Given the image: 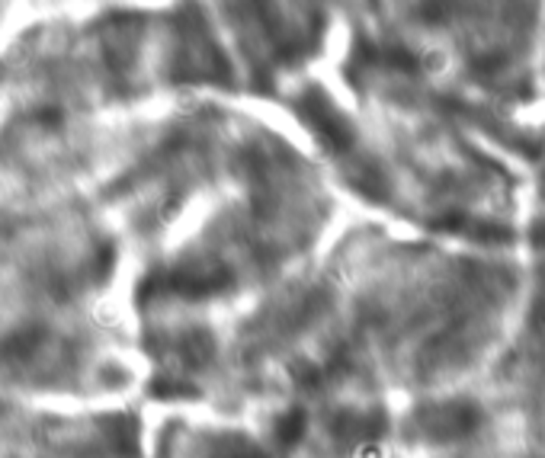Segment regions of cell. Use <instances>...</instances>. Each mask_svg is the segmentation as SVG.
I'll return each mask as SVG.
<instances>
[{"mask_svg": "<svg viewBox=\"0 0 545 458\" xmlns=\"http://www.w3.org/2000/svg\"><path fill=\"white\" fill-rule=\"evenodd\" d=\"M186 391H190V385L183 378H157L154 385H151L154 398H183Z\"/></svg>", "mask_w": 545, "mask_h": 458, "instance_id": "5", "label": "cell"}, {"mask_svg": "<svg viewBox=\"0 0 545 458\" xmlns=\"http://www.w3.org/2000/svg\"><path fill=\"white\" fill-rule=\"evenodd\" d=\"M478 407L469 401H443V404H433V407H427L417 417V423H421L423 436H430V439L437 442H453V439H462V436H469L475 426H478Z\"/></svg>", "mask_w": 545, "mask_h": 458, "instance_id": "1", "label": "cell"}, {"mask_svg": "<svg viewBox=\"0 0 545 458\" xmlns=\"http://www.w3.org/2000/svg\"><path fill=\"white\" fill-rule=\"evenodd\" d=\"M215 356V340L209 330H186V334L177 340V359L186 368H206Z\"/></svg>", "mask_w": 545, "mask_h": 458, "instance_id": "2", "label": "cell"}, {"mask_svg": "<svg viewBox=\"0 0 545 458\" xmlns=\"http://www.w3.org/2000/svg\"><path fill=\"white\" fill-rule=\"evenodd\" d=\"M308 430V417L305 410H289V414H282L280 423H276V442H282V446H296V442H302V436H305Z\"/></svg>", "mask_w": 545, "mask_h": 458, "instance_id": "4", "label": "cell"}, {"mask_svg": "<svg viewBox=\"0 0 545 458\" xmlns=\"http://www.w3.org/2000/svg\"><path fill=\"white\" fill-rule=\"evenodd\" d=\"M39 344H42L39 330H20V334H13L10 340H4V346H0V359L26 362L36 350H39Z\"/></svg>", "mask_w": 545, "mask_h": 458, "instance_id": "3", "label": "cell"}]
</instances>
